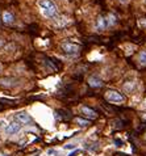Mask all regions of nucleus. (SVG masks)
<instances>
[{"label": "nucleus", "instance_id": "obj_1", "mask_svg": "<svg viewBox=\"0 0 146 156\" xmlns=\"http://www.w3.org/2000/svg\"><path fill=\"white\" fill-rule=\"evenodd\" d=\"M38 5H40L44 16H46V17H53L57 13V7H55V4L52 0H40Z\"/></svg>", "mask_w": 146, "mask_h": 156}, {"label": "nucleus", "instance_id": "obj_2", "mask_svg": "<svg viewBox=\"0 0 146 156\" xmlns=\"http://www.w3.org/2000/svg\"><path fill=\"white\" fill-rule=\"evenodd\" d=\"M105 98L112 104H117V103H122L124 101V96L121 93H119L117 90H108L105 93Z\"/></svg>", "mask_w": 146, "mask_h": 156}, {"label": "nucleus", "instance_id": "obj_3", "mask_svg": "<svg viewBox=\"0 0 146 156\" xmlns=\"http://www.w3.org/2000/svg\"><path fill=\"white\" fill-rule=\"evenodd\" d=\"M62 50L66 54H78L80 50V46L77 43H71V42H64V43L61 45Z\"/></svg>", "mask_w": 146, "mask_h": 156}, {"label": "nucleus", "instance_id": "obj_4", "mask_svg": "<svg viewBox=\"0 0 146 156\" xmlns=\"http://www.w3.org/2000/svg\"><path fill=\"white\" fill-rule=\"evenodd\" d=\"M15 120L17 121L19 123H22V125H29V123H32V122H33L32 117H30L28 113H24V112L17 113V114L15 115Z\"/></svg>", "mask_w": 146, "mask_h": 156}, {"label": "nucleus", "instance_id": "obj_5", "mask_svg": "<svg viewBox=\"0 0 146 156\" xmlns=\"http://www.w3.org/2000/svg\"><path fill=\"white\" fill-rule=\"evenodd\" d=\"M21 130V125L19 123V122H12V123H9L7 127H5V132L7 134H16V132H19Z\"/></svg>", "mask_w": 146, "mask_h": 156}, {"label": "nucleus", "instance_id": "obj_6", "mask_svg": "<svg viewBox=\"0 0 146 156\" xmlns=\"http://www.w3.org/2000/svg\"><path fill=\"white\" fill-rule=\"evenodd\" d=\"M88 85L92 88H100L103 85V81H102V79L97 78V76H91V78L88 79Z\"/></svg>", "mask_w": 146, "mask_h": 156}, {"label": "nucleus", "instance_id": "obj_7", "mask_svg": "<svg viewBox=\"0 0 146 156\" xmlns=\"http://www.w3.org/2000/svg\"><path fill=\"white\" fill-rule=\"evenodd\" d=\"M82 113H83L84 115H87L88 118H96V117H97V113L95 112L94 109L88 108V106H83V108H82Z\"/></svg>", "mask_w": 146, "mask_h": 156}, {"label": "nucleus", "instance_id": "obj_8", "mask_svg": "<svg viewBox=\"0 0 146 156\" xmlns=\"http://www.w3.org/2000/svg\"><path fill=\"white\" fill-rule=\"evenodd\" d=\"M74 121H75V123H78L79 126H82V127H87V126H89V125H91V121L86 120V118L77 117V118H74Z\"/></svg>", "mask_w": 146, "mask_h": 156}, {"label": "nucleus", "instance_id": "obj_9", "mask_svg": "<svg viewBox=\"0 0 146 156\" xmlns=\"http://www.w3.org/2000/svg\"><path fill=\"white\" fill-rule=\"evenodd\" d=\"M13 20H15V17H13L12 13H9V12L3 13V21H4L5 24H11V22H13Z\"/></svg>", "mask_w": 146, "mask_h": 156}, {"label": "nucleus", "instance_id": "obj_10", "mask_svg": "<svg viewBox=\"0 0 146 156\" xmlns=\"http://www.w3.org/2000/svg\"><path fill=\"white\" fill-rule=\"evenodd\" d=\"M55 114H57V117H62V120H69L70 117H71V113L67 112V110H57L55 112Z\"/></svg>", "mask_w": 146, "mask_h": 156}, {"label": "nucleus", "instance_id": "obj_11", "mask_svg": "<svg viewBox=\"0 0 146 156\" xmlns=\"http://www.w3.org/2000/svg\"><path fill=\"white\" fill-rule=\"evenodd\" d=\"M107 19H104L103 16H99V19H97V28L99 29H104V28L107 26Z\"/></svg>", "mask_w": 146, "mask_h": 156}, {"label": "nucleus", "instance_id": "obj_12", "mask_svg": "<svg viewBox=\"0 0 146 156\" xmlns=\"http://www.w3.org/2000/svg\"><path fill=\"white\" fill-rule=\"evenodd\" d=\"M138 62L141 64H144V66H146V51H141L138 54Z\"/></svg>", "mask_w": 146, "mask_h": 156}, {"label": "nucleus", "instance_id": "obj_13", "mask_svg": "<svg viewBox=\"0 0 146 156\" xmlns=\"http://www.w3.org/2000/svg\"><path fill=\"white\" fill-rule=\"evenodd\" d=\"M134 85H136V83H133V81H128V83H125L124 89H125L128 93H130V92H132V89L134 88Z\"/></svg>", "mask_w": 146, "mask_h": 156}, {"label": "nucleus", "instance_id": "obj_14", "mask_svg": "<svg viewBox=\"0 0 146 156\" xmlns=\"http://www.w3.org/2000/svg\"><path fill=\"white\" fill-rule=\"evenodd\" d=\"M64 148L66 150H71V148H75L74 144H67V146H64Z\"/></svg>", "mask_w": 146, "mask_h": 156}, {"label": "nucleus", "instance_id": "obj_15", "mask_svg": "<svg viewBox=\"0 0 146 156\" xmlns=\"http://www.w3.org/2000/svg\"><path fill=\"white\" fill-rule=\"evenodd\" d=\"M78 152H79V151H78V150H77V151H74V152H71V154H70V156H74L75 154H78Z\"/></svg>", "mask_w": 146, "mask_h": 156}, {"label": "nucleus", "instance_id": "obj_16", "mask_svg": "<svg viewBox=\"0 0 146 156\" xmlns=\"http://www.w3.org/2000/svg\"><path fill=\"white\" fill-rule=\"evenodd\" d=\"M3 45H4V41H3V39L0 38V46H3Z\"/></svg>", "mask_w": 146, "mask_h": 156}, {"label": "nucleus", "instance_id": "obj_17", "mask_svg": "<svg viewBox=\"0 0 146 156\" xmlns=\"http://www.w3.org/2000/svg\"><path fill=\"white\" fill-rule=\"evenodd\" d=\"M144 106H145V108H146V100H145V101H144Z\"/></svg>", "mask_w": 146, "mask_h": 156}, {"label": "nucleus", "instance_id": "obj_18", "mask_svg": "<svg viewBox=\"0 0 146 156\" xmlns=\"http://www.w3.org/2000/svg\"><path fill=\"white\" fill-rule=\"evenodd\" d=\"M0 110H3V105H0Z\"/></svg>", "mask_w": 146, "mask_h": 156}, {"label": "nucleus", "instance_id": "obj_19", "mask_svg": "<svg viewBox=\"0 0 146 156\" xmlns=\"http://www.w3.org/2000/svg\"><path fill=\"white\" fill-rule=\"evenodd\" d=\"M0 156H7V155H0Z\"/></svg>", "mask_w": 146, "mask_h": 156}, {"label": "nucleus", "instance_id": "obj_20", "mask_svg": "<svg viewBox=\"0 0 146 156\" xmlns=\"http://www.w3.org/2000/svg\"><path fill=\"white\" fill-rule=\"evenodd\" d=\"M120 1H125V0H120Z\"/></svg>", "mask_w": 146, "mask_h": 156}, {"label": "nucleus", "instance_id": "obj_21", "mask_svg": "<svg viewBox=\"0 0 146 156\" xmlns=\"http://www.w3.org/2000/svg\"><path fill=\"white\" fill-rule=\"evenodd\" d=\"M145 139H146V134H145Z\"/></svg>", "mask_w": 146, "mask_h": 156}]
</instances>
